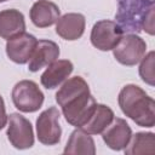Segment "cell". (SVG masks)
I'll list each match as a JSON object with an SVG mask.
<instances>
[{
  "instance_id": "6da1fadb",
  "label": "cell",
  "mask_w": 155,
  "mask_h": 155,
  "mask_svg": "<svg viewBox=\"0 0 155 155\" xmlns=\"http://www.w3.org/2000/svg\"><path fill=\"white\" fill-rule=\"evenodd\" d=\"M56 102L65 120L78 128L82 127L97 104L87 82L81 76L68 79L57 91Z\"/></svg>"
},
{
  "instance_id": "7a4b0ae2",
  "label": "cell",
  "mask_w": 155,
  "mask_h": 155,
  "mask_svg": "<svg viewBox=\"0 0 155 155\" xmlns=\"http://www.w3.org/2000/svg\"><path fill=\"white\" fill-rule=\"evenodd\" d=\"M119 107L121 111L140 127H154L155 102L139 86L128 84L119 93Z\"/></svg>"
},
{
  "instance_id": "3957f363",
  "label": "cell",
  "mask_w": 155,
  "mask_h": 155,
  "mask_svg": "<svg viewBox=\"0 0 155 155\" xmlns=\"http://www.w3.org/2000/svg\"><path fill=\"white\" fill-rule=\"evenodd\" d=\"M13 105L23 113H34L44 103L45 96L36 82L31 80H21L12 88Z\"/></svg>"
},
{
  "instance_id": "277c9868",
  "label": "cell",
  "mask_w": 155,
  "mask_h": 155,
  "mask_svg": "<svg viewBox=\"0 0 155 155\" xmlns=\"http://www.w3.org/2000/svg\"><path fill=\"white\" fill-rule=\"evenodd\" d=\"M147 51L145 41L136 34L122 35L119 44L113 48L115 59L124 65H136L144 57Z\"/></svg>"
},
{
  "instance_id": "5b68a950",
  "label": "cell",
  "mask_w": 155,
  "mask_h": 155,
  "mask_svg": "<svg viewBox=\"0 0 155 155\" xmlns=\"http://www.w3.org/2000/svg\"><path fill=\"white\" fill-rule=\"evenodd\" d=\"M124 29L114 21L102 19L94 23L91 30V42L101 51H111L121 40Z\"/></svg>"
},
{
  "instance_id": "8992f818",
  "label": "cell",
  "mask_w": 155,
  "mask_h": 155,
  "mask_svg": "<svg viewBox=\"0 0 155 155\" xmlns=\"http://www.w3.org/2000/svg\"><path fill=\"white\" fill-rule=\"evenodd\" d=\"M59 117L61 113L56 107H50L39 115L36 119V136L40 143L45 145L59 143L62 136Z\"/></svg>"
},
{
  "instance_id": "52a82bcc",
  "label": "cell",
  "mask_w": 155,
  "mask_h": 155,
  "mask_svg": "<svg viewBox=\"0 0 155 155\" xmlns=\"http://www.w3.org/2000/svg\"><path fill=\"white\" fill-rule=\"evenodd\" d=\"M7 121L6 134L10 143L19 150L31 148L34 145V131L30 121L18 113H12Z\"/></svg>"
},
{
  "instance_id": "ba28073f",
  "label": "cell",
  "mask_w": 155,
  "mask_h": 155,
  "mask_svg": "<svg viewBox=\"0 0 155 155\" xmlns=\"http://www.w3.org/2000/svg\"><path fill=\"white\" fill-rule=\"evenodd\" d=\"M36 44L38 39L34 35L23 31L7 40L6 54L12 62L17 64H25L31 58Z\"/></svg>"
},
{
  "instance_id": "9c48e42d",
  "label": "cell",
  "mask_w": 155,
  "mask_h": 155,
  "mask_svg": "<svg viewBox=\"0 0 155 155\" xmlns=\"http://www.w3.org/2000/svg\"><path fill=\"white\" fill-rule=\"evenodd\" d=\"M132 130L130 125L121 117H114L109 126L102 132L104 143L113 150H122L130 143Z\"/></svg>"
},
{
  "instance_id": "30bf717a",
  "label": "cell",
  "mask_w": 155,
  "mask_h": 155,
  "mask_svg": "<svg viewBox=\"0 0 155 155\" xmlns=\"http://www.w3.org/2000/svg\"><path fill=\"white\" fill-rule=\"evenodd\" d=\"M86 27L85 16L76 12L65 13L56 22V33L64 40L74 41L82 36Z\"/></svg>"
},
{
  "instance_id": "8fae6325",
  "label": "cell",
  "mask_w": 155,
  "mask_h": 155,
  "mask_svg": "<svg viewBox=\"0 0 155 155\" xmlns=\"http://www.w3.org/2000/svg\"><path fill=\"white\" fill-rule=\"evenodd\" d=\"M73 70L74 65L69 59H56L47 65V69L42 73L40 78L41 85L47 90H53L63 84Z\"/></svg>"
},
{
  "instance_id": "7c38bea8",
  "label": "cell",
  "mask_w": 155,
  "mask_h": 155,
  "mask_svg": "<svg viewBox=\"0 0 155 155\" xmlns=\"http://www.w3.org/2000/svg\"><path fill=\"white\" fill-rule=\"evenodd\" d=\"M59 47L51 40H38L36 47L31 58L29 59L28 69L33 73L39 71L41 68L50 65L52 62L58 59Z\"/></svg>"
},
{
  "instance_id": "4fadbf2b",
  "label": "cell",
  "mask_w": 155,
  "mask_h": 155,
  "mask_svg": "<svg viewBox=\"0 0 155 155\" xmlns=\"http://www.w3.org/2000/svg\"><path fill=\"white\" fill-rule=\"evenodd\" d=\"M61 15L59 7L48 0H38L33 4L29 16L33 24L38 28H46L54 24Z\"/></svg>"
},
{
  "instance_id": "5bb4252c",
  "label": "cell",
  "mask_w": 155,
  "mask_h": 155,
  "mask_svg": "<svg viewBox=\"0 0 155 155\" xmlns=\"http://www.w3.org/2000/svg\"><path fill=\"white\" fill-rule=\"evenodd\" d=\"M25 31V21L22 12L16 8L0 11V36L2 39H11Z\"/></svg>"
},
{
  "instance_id": "9a60e30c",
  "label": "cell",
  "mask_w": 155,
  "mask_h": 155,
  "mask_svg": "<svg viewBox=\"0 0 155 155\" xmlns=\"http://www.w3.org/2000/svg\"><path fill=\"white\" fill-rule=\"evenodd\" d=\"M113 119L114 111L108 105L97 103L90 117L80 128L88 134H99L109 126Z\"/></svg>"
},
{
  "instance_id": "2e32d148",
  "label": "cell",
  "mask_w": 155,
  "mask_h": 155,
  "mask_svg": "<svg viewBox=\"0 0 155 155\" xmlns=\"http://www.w3.org/2000/svg\"><path fill=\"white\" fill-rule=\"evenodd\" d=\"M64 154H84L94 155L96 145L91 134L86 133L81 128H76L70 133L67 145L63 150Z\"/></svg>"
},
{
  "instance_id": "e0dca14e",
  "label": "cell",
  "mask_w": 155,
  "mask_h": 155,
  "mask_svg": "<svg viewBox=\"0 0 155 155\" xmlns=\"http://www.w3.org/2000/svg\"><path fill=\"white\" fill-rule=\"evenodd\" d=\"M126 155H154L155 154V134L153 132H137L131 137L130 143L125 148Z\"/></svg>"
},
{
  "instance_id": "ac0fdd59",
  "label": "cell",
  "mask_w": 155,
  "mask_h": 155,
  "mask_svg": "<svg viewBox=\"0 0 155 155\" xmlns=\"http://www.w3.org/2000/svg\"><path fill=\"white\" fill-rule=\"evenodd\" d=\"M140 65H139V75L142 80L150 85L154 86L155 84V75H154V51H150L147 56L140 59Z\"/></svg>"
},
{
  "instance_id": "d6986e66",
  "label": "cell",
  "mask_w": 155,
  "mask_h": 155,
  "mask_svg": "<svg viewBox=\"0 0 155 155\" xmlns=\"http://www.w3.org/2000/svg\"><path fill=\"white\" fill-rule=\"evenodd\" d=\"M142 28L150 35L154 34V5L150 6L145 13L144 17L142 19Z\"/></svg>"
},
{
  "instance_id": "ffe728a7",
  "label": "cell",
  "mask_w": 155,
  "mask_h": 155,
  "mask_svg": "<svg viewBox=\"0 0 155 155\" xmlns=\"http://www.w3.org/2000/svg\"><path fill=\"white\" fill-rule=\"evenodd\" d=\"M7 114H6V108H5V102L4 98L0 94V131L6 126L7 124Z\"/></svg>"
},
{
  "instance_id": "44dd1931",
  "label": "cell",
  "mask_w": 155,
  "mask_h": 155,
  "mask_svg": "<svg viewBox=\"0 0 155 155\" xmlns=\"http://www.w3.org/2000/svg\"><path fill=\"white\" fill-rule=\"evenodd\" d=\"M5 1H7V0H0V2H5Z\"/></svg>"
}]
</instances>
